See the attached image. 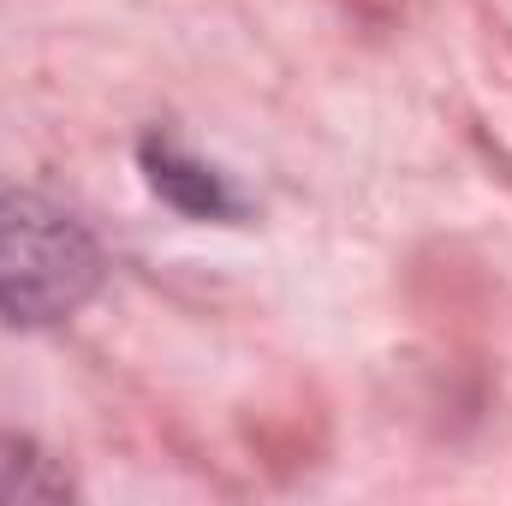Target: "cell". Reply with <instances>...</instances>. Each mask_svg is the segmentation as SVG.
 <instances>
[{
    "label": "cell",
    "instance_id": "1",
    "mask_svg": "<svg viewBox=\"0 0 512 506\" xmlns=\"http://www.w3.org/2000/svg\"><path fill=\"white\" fill-rule=\"evenodd\" d=\"M102 286L96 239L48 197L6 191L0 197V316L6 322H60L84 310Z\"/></svg>",
    "mask_w": 512,
    "mask_h": 506
},
{
    "label": "cell",
    "instance_id": "3",
    "mask_svg": "<svg viewBox=\"0 0 512 506\" xmlns=\"http://www.w3.org/2000/svg\"><path fill=\"white\" fill-rule=\"evenodd\" d=\"M72 477L60 459H48L36 441L0 435V501H66Z\"/></svg>",
    "mask_w": 512,
    "mask_h": 506
},
{
    "label": "cell",
    "instance_id": "2",
    "mask_svg": "<svg viewBox=\"0 0 512 506\" xmlns=\"http://www.w3.org/2000/svg\"><path fill=\"white\" fill-rule=\"evenodd\" d=\"M143 161H149V185L173 203V209H185V215H233L239 203L227 197V185L203 167V161H191V155H179L173 143H149L143 149Z\"/></svg>",
    "mask_w": 512,
    "mask_h": 506
}]
</instances>
